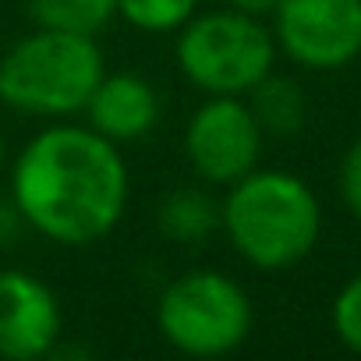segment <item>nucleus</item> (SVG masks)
Segmentation results:
<instances>
[{"label": "nucleus", "mask_w": 361, "mask_h": 361, "mask_svg": "<svg viewBox=\"0 0 361 361\" xmlns=\"http://www.w3.org/2000/svg\"><path fill=\"white\" fill-rule=\"evenodd\" d=\"M199 8V0H117V15L138 32H177Z\"/></svg>", "instance_id": "nucleus-13"}, {"label": "nucleus", "mask_w": 361, "mask_h": 361, "mask_svg": "<svg viewBox=\"0 0 361 361\" xmlns=\"http://www.w3.org/2000/svg\"><path fill=\"white\" fill-rule=\"evenodd\" d=\"M61 336L57 294L22 269L0 273V357L36 361L54 350Z\"/></svg>", "instance_id": "nucleus-8"}, {"label": "nucleus", "mask_w": 361, "mask_h": 361, "mask_svg": "<svg viewBox=\"0 0 361 361\" xmlns=\"http://www.w3.org/2000/svg\"><path fill=\"white\" fill-rule=\"evenodd\" d=\"M0 166H4V138H0Z\"/></svg>", "instance_id": "nucleus-17"}, {"label": "nucleus", "mask_w": 361, "mask_h": 361, "mask_svg": "<svg viewBox=\"0 0 361 361\" xmlns=\"http://www.w3.org/2000/svg\"><path fill=\"white\" fill-rule=\"evenodd\" d=\"M227 4L241 15H252V18H262V15H273L280 0H227Z\"/></svg>", "instance_id": "nucleus-16"}, {"label": "nucleus", "mask_w": 361, "mask_h": 361, "mask_svg": "<svg viewBox=\"0 0 361 361\" xmlns=\"http://www.w3.org/2000/svg\"><path fill=\"white\" fill-rule=\"evenodd\" d=\"M18 216L57 245L106 238L128 206V170L117 142L92 128L57 124L39 131L11 170Z\"/></svg>", "instance_id": "nucleus-1"}, {"label": "nucleus", "mask_w": 361, "mask_h": 361, "mask_svg": "<svg viewBox=\"0 0 361 361\" xmlns=\"http://www.w3.org/2000/svg\"><path fill=\"white\" fill-rule=\"evenodd\" d=\"M29 11L43 29L96 36L117 15V0H29Z\"/></svg>", "instance_id": "nucleus-12"}, {"label": "nucleus", "mask_w": 361, "mask_h": 361, "mask_svg": "<svg viewBox=\"0 0 361 361\" xmlns=\"http://www.w3.org/2000/svg\"><path fill=\"white\" fill-rule=\"evenodd\" d=\"M92 131H99L110 142H135L145 138L159 121V96L156 89L131 71H114L96 82L89 103H85Z\"/></svg>", "instance_id": "nucleus-9"}, {"label": "nucleus", "mask_w": 361, "mask_h": 361, "mask_svg": "<svg viewBox=\"0 0 361 361\" xmlns=\"http://www.w3.org/2000/svg\"><path fill=\"white\" fill-rule=\"evenodd\" d=\"M252 301L216 269H188L166 283L156 305L163 340L188 357H224L252 333Z\"/></svg>", "instance_id": "nucleus-5"}, {"label": "nucleus", "mask_w": 361, "mask_h": 361, "mask_svg": "<svg viewBox=\"0 0 361 361\" xmlns=\"http://www.w3.org/2000/svg\"><path fill=\"white\" fill-rule=\"evenodd\" d=\"M177 68L195 89L209 96H245L273 71V32L234 8L188 18L177 29Z\"/></svg>", "instance_id": "nucleus-4"}, {"label": "nucleus", "mask_w": 361, "mask_h": 361, "mask_svg": "<svg viewBox=\"0 0 361 361\" xmlns=\"http://www.w3.org/2000/svg\"><path fill=\"white\" fill-rule=\"evenodd\" d=\"M220 224L238 255L255 269H290L312 255L322 231V209L301 177L252 170L231 185Z\"/></svg>", "instance_id": "nucleus-2"}, {"label": "nucleus", "mask_w": 361, "mask_h": 361, "mask_svg": "<svg viewBox=\"0 0 361 361\" xmlns=\"http://www.w3.org/2000/svg\"><path fill=\"white\" fill-rule=\"evenodd\" d=\"M262 128L241 96H209L188 121L185 156L209 185H234L255 170Z\"/></svg>", "instance_id": "nucleus-7"}, {"label": "nucleus", "mask_w": 361, "mask_h": 361, "mask_svg": "<svg viewBox=\"0 0 361 361\" xmlns=\"http://www.w3.org/2000/svg\"><path fill=\"white\" fill-rule=\"evenodd\" d=\"M99 78L103 57L92 36L39 25L0 61V103L29 117H71L85 110Z\"/></svg>", "instance_id": "nucleus-3"}, {"label": "nucleus", "mask_w": 361, "mask_h": 361, "mask_svg": "<svg viewBox=\"0 0 361 361\" xmlns=\"http://www.w3.org/2000/svg\"><path fill=\"white\" fill-rule=\"evenodd\" d=\"M156 224H159L163 238H170L177 245H195V241H206L220 227V209L206 192L177 188L159 202Z\"/></svg>", "instance_id": "nucleus-11"}, {"label": "nucleus", "mask_w": 361, "mask_h": 361, "mask_svg": "<svg viewBox=\"0 0 361 361\" xmlns=\"http://www.w3.org/2000/svg\"><path fill=\"white\" fill-rule=\"evenodd\" d=\"M276 47L301 68L336 71L361 54V0H280Z\"/></svg>", "instance_id": "nucleus-6"}, {"label": "nucleus", "mask_w": 361, "mask_h": 361, "mask_svg": "<svg viewBox=\"0 0 361 361\" xmlns=\"http://www.w3.org/2000/svg\"><path fill=\"white\" fill-rule=\"evenodd\" d=\"M333 333L347 350L361 354V273L350 276L333 298Z\"/></svg>", "instance_id": "nucleus-14"}, {"label": "nucleus", "mask_w": 361, "mask_h": 361, "mask_svg": "<svg viewBox=\"0 0 361 361\" xmlns=\"http://www.w3.org/2000/svg\"><path fill=\"white\" fill-rule=\"evenodd\" d=\"M340 195H343V206L361 220V138L343 152V163H340Z\"/></svg>", "instance_id": "nucleus-15"}, {"label": "nucleus", "mask_w": 361, "mask_h": 361, "mask_svg": "<svg viewBox=\"0 0 361 361\" xmlns=\"http://www.w3.org/2000/svg\"><path fill=\"white\" fill-rule=\"evenodd\" d=\"M252 96V114L262 128V135H280V138H290L305 128V117H308V99H305V89L287 78V75H266L262 82H255L248 89Z\"/></svg>", "instance_id": "nucleus-10"}]
</instances>
